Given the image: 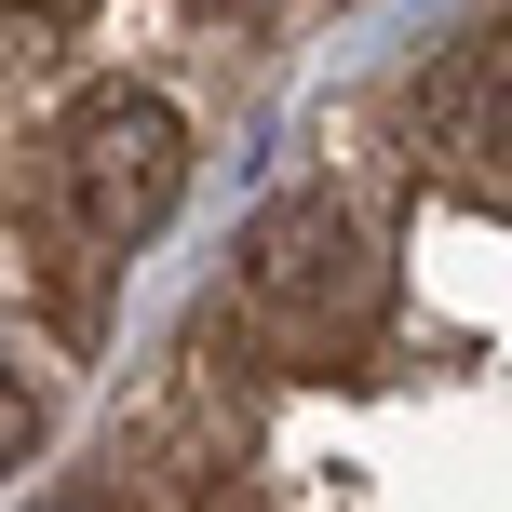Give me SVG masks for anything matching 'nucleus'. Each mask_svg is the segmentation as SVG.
Here are the masks:
<instances>
[{
	"instance_id": "1",
	"label": "nucleus",
	"mask_w": 512,
	"mask_h": 512,
	"mask_svg": "<svg viewBox=\"0 0 512 512\" xmlns=\"http://www.w3.org/2000/svg\"><path fill=\"white\" fill-rule=\"evenodd\" d=\"M243 310L270 337H297V351H337V337H364L391 310V256L337 189H297V203H270L243 230Z\"/></svg>"
},
{
	"instance_id": "2",
	"label": "nucleus",
	"mask_w": 512,
	"mask_h": 512,
	"mask_svg": "<svg viewBox=\"0 0 512 512\" xmlns=\"http://www.w3.org/2000/svg\"><path fill=\"white\" fill-rule=\"evenodd\" d=\"M54 176H68V216L95 243H149L162 216L189 203V122L149 95V81H95L54 135Z\"/></svg>"
},
{
	"instance_id": "3",
	"label": "nucleus",
	"mask_w": 512,
	"mask_h": 512,
	"mask_svg": "<svg viewBox=\"0 0 512 512\" xmlns=\"http://www.w3.org/2000/svg\"><path fill=\"white\" fill-rule=\"evenodd\" d=\"M418 135H432V162H459V176L512 189V27H472V41H445L432 68L405 81Z\"/></svg>"
},
{
	"instance_id": "4",
	"label": "nucleus",
	"mask_w": 512,
	"mask_h": 512,
	"mask_svg": "<svg viewBox=\"0 0 512 512\" xmlns=\"http://www.w3.org/2000/svg\"><path fill=\"white\" fill-rule=\"evenodd\" d=\"M27 459H41V391H27L14 364H0V486H14Z\"/></svg>"
}]
</instances>
